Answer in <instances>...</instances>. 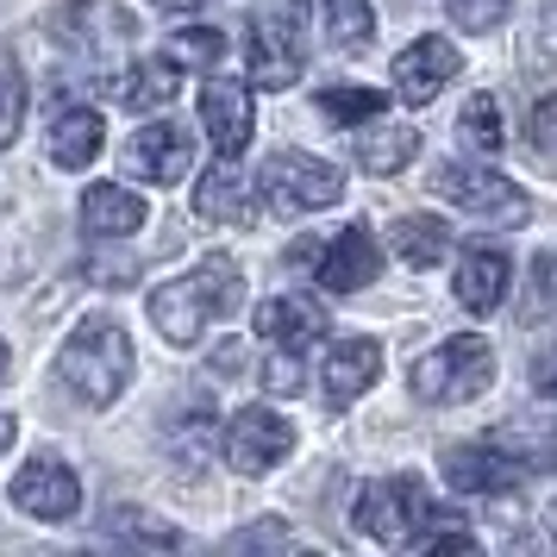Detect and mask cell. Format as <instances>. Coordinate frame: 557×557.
Here are the masks:
<instances>
[{
	"label": "cell",
	"instance_id": "83f0119b",
	"mask_svg": "<svg viewBox=\"0 0 557 557\" xmlns=\"http://www.w3.org/2000/svg\"><path fill=\"white\" fill-rule=\"evenodd\" d=\"M20 120H26V76L0 57V151L20 138Z\"/></svg>",
	"mask_w": 557,
	"mask_h": 557
},
{
	"label": "cell",
	"instance_id": "7a4b0ae2",
	"mask_svg": "<svg viewBox=\"0 0 557 557\" xmlns=\"http://www.w3.org/2000/svg\"><path fill=\"white\" fill-rule=\"evenodd\" d=\"M57 376H63V388H70L82 407H113L120 395H126V382H132V338H126V326H120L113 313H88V320L63 338V351H57Z\"/></svg>",
	"mask_w": 557,
	"mask_h": 557
},
{
	"label": "cell",
	"instance_id": "ac0fdd59",
	"mask_svg": "<svg viewBox=\"0 0 557 557\" xmlns=\"http://www.w3.org/2000/svg\"><path fill=\"white\" fill-rule=\"evenodd\" d=\"M320 332H326V307H313V301L282 295V301L257 307V338H263V345H276V351H307Z\"/></svg>",
	"mask_w": 557,
	"mask_h": 557
},
{
	"label": "cell",
	"instance_id": "e575fe53",
	"mask_svg": "<svg viewBox=\"0 0 557 557\" xmlns=\"http://www.w3.org/2000/svg\"><path fill=\"white\" fill-rule=\"evenodd\" d=\"M220 376H238V370H245V345H220Z\"/></svg>",
	"mask_w": 557,
	"mask_h": 557
},
{
	"label": "cell",
	"instance_id": "836d02e7",
	"mask_svg": "<svg viewBox=\"0 0 557 557\" xmlns=\"http://www.w3.org/2000/svg\"><path fill=\"white\" fill-rule=\"evenodd\" d=\"M120 527H126L132 539H145V545H176V532H170V527H157V520H145V513H126Z\"/></svg>",
	"mask_w": 557,
	"mask_h": 557
},
{
	"label": "cell",
	"instance_id": "d590c367",
	"mask_svg": "<svg viewBox=\"0 0 557 557\" xmlns=\"http://www.w3.org/2000/svg\"><path fill=\"white\" fill-rule=\"evenodd\" d=\"M7 370H13V357H7V338H0V388H7Z\"/></svg>",
	"mask_w": 557,
	"mask_h": 557
},
{
	"label": "cell",
	"instance_id": "30bf717a",
	"mask_svg": "<svg viewBox=\"0 0 557 557\" xmlns=\"http://www.w3.org/2000/svg\"><path fill=\"white\" fill-rule=\"evenodd\" d=\"M13 507L32 513V520H70L82 507V482L70 463H57V457H32L26 470L13 476Z\"/></svg>",
	"mask_w": 557,
	"mask_h": 557
},
{
	"label": "cell",
	"instance_id": "cb8c5ba5",
	"mask_svg": "<svg viewBox=\"0 0 557 557\" xmlns=\"http://www.w3.org/2000/svg\"><path fill=\"white\" fill-rule=\"evenodd\" d=\"M407 157H420V126H388V132H370V138L357 145V163H363L370 176H395Z\"/></svg>",
	"mask_w": 557,
	"mask_h": 557
},
{
	"label": "cell",
	"instance_id": "4316f807",
	"mask_svg": "<svg viewBox=\"0 0 557 557\" xmlns=\"http://www.w3.org/2000/svg\"><path fill=\"white\" fill-rule=\"evenodd\" d=\"M382 107L388 101H382L376 88H326V95H320V113H326L332 126H370Z\"/></svg>",
	"mask_w": 557,
	"mask_h": 557
},
{
	"label": "cell",
	"instance_id": "7c38bea8",
	"mask_svg": "<svg viewBox=\"0 0 557 557\" xmlns=\"http://www.w3.org/2000/svg\"><path fill=\"white\" fill-rule=\"evenodd\" d=\"M445 482L457 495H513L520 463L495 445H445Z\"/></svg>",
	"mask_w": 557,
	"mask_h": 557
},
{
	"label": "cell",
	"instance_id": "74e56055",
	"mask_svg": "<svg viewBox=\"0 0 557 557\" xmlns=\"http://www.w3.org/2000/svg\"><path fill=\"white\" fill-rule=\"evenodd\" d=\"M157 7H170V13H182V7H201V0H157Z\"/></svg>",
	"mask_w": 557,
	"mask_h": 557
},
{
	"label": "cell",
	"instance_id": "d4e9b609",
	"mask_svg": "<svg viewBox=\"0 0 557 557\" xmlns=\"http://www.w3.org/2000/svg\"><path fill=\"white\" fill-rule=\"evenodd\" d=\"M326 38L338 51H363L376 38V7L370 0H326Z\"/></svg>",
	"mask_w": 557,
	"mask_h": 557
},
{
	"label": "cell",
	"instance_id": "5b68a950",
	"mask_svg": "<svg viewBox=\"0 0 557 557\" xmlns=\"http://www.w3.org/2000/svg\"><path fill=\"white\" fill-rule=\"evenodd\" d=\"M495 382V351H488V338H445V345H432L420 363H413V376L407 388L420 395V401H470Z\"/></svg>",
	"mask_w": 557,
	"mask_h": 557
},
{
	"label": "cell",
	"instance_id": "e0dca14e",
	"mask_svg": "<svg viewBox=\"0 0 557 557\" xmlns=\"http://www.w3.org/2000/svg\"><path fill=\"white\" fill-rule=\"evenodd\" d=\"M507 282H513V263H507L495 245H476V251H463L457 263V301L470 307V313H495L507 301Z\"/></svg>",
	"mask_w": 557,
	"mask_h": 557
},
{
	"label": "cell",
	"instance_id": "8992f818",
	"mask_svg": "<svg viewBox=\"0 0 557 557\" xmlns=\"http://www.w3.org/2000/svg\"><path fill=\"white\" fill-rule=\"evenodd\" d=\"M432 195L463 207V213H476V220H502V226H520L532 213L527 195L502 170H488V163H438L432 170Z\"/></svg>",
	"mask_w": 557,
	"mask_h": 557
},
{
	"label": "cell",
	"instance_id": "f546056e",
	"mask_svg": "<svg viewBox=\"0 0 557 557\" xmlns=\"http://www.w3.org/2000/svg\"><path fill=\"white\" fill-rule=\"evenodd\" d=\"M507 7H513V0H451V20L463 32H495L507 20Z\"/></svg>",
	"mask_w": 557,
	"mask_h": 557
},
{
	"label": "cell",
	"instance_id": "484cf974",
	"mask_svg": "<svg viewBox=\"0 0 557 557\" xmlns=\"http://www.w3.org/2000/svg\"><path fill=\"white\" fill-rule=\"evenodd\" d=\"M457 132H463V145L476 157L502 151V107H495V95H470L463 113H457Z\"/></svg>",
	"mask_w": 557,
	"mask_h": 557
},
{
	"label": "cell",
	"instance_id": "5bb4252c",
	"mask_svg": "<svg viewBox=\"0 0 557 557\" xmlns=\"http://www.w3.org/2000/svg\"><path fill=\"white\" fill-rule=\"evenodd\" d=\"M201 126L207 138H213V151L220 157H245V145H251V95L238 88V82H207L201 88Z\"/></svg>",
	"mask_w": 557,
	"mask_h": 557
},
{
	"label": "cell",
	"instance_id": "52a82bcc",
	"mask_svg": "<svg viewBox=\"0 0 557 557\" xmlns=\"http://www.w3.org/2000/svg\"><path fill=\"white\" fill-rule=\"evenodd\" d=\"M301 20L307 0H276L251 26V82L257 88H295L301 82Z\"/></svg>",
	"mask_w": 557,
	"mask_h": 557
},
{
	"label": "cell",
	"instance_id": "8d00e7d4",
	"mask_svg": "<svg viewBox=\"0 0 557 557\" xmlns=\"http://www.w3.org/2000/svg\"><path fill=\"white\" fill-rule=\"evenodd\" d=\"M7 445H13V420H7V413H0V451H7Z\"/></svg>",
	"mask_w": 557,
	"mask_h": 557
},
{
	"label": "cell",
	"instance_id": "7402d4cb",
	"mask_svg": "<svg viewBox=\"0 0 557 557\" xmlns=\"http://www.w3.org/2000/svg\"><path fill=\"white\" fill-rule=\"evenodd\" d=\"M176 88H182V63L176 57H145V63H132L120 101H126L132 113H157V107L176 101Z\"/></svg>",
	"mask_w": 557,
	"mask_h": 557
},
{
	"label": "cell",
	"instance_id": "1f68e13d",
	"mask_svg": "<svg viewBox=\"0 0 557 557\" xmlns=\"http://www.w3.org/2000/svg\"><path fill=\"white\" fill-rule=\"evenodd\" d=\"M532 388H539L545 401H557V345H545V351L532 357Z\"/></svg>",
	"mask_w": 557,
	"mask_h": 557
},
{
	"label": "cell",
	"instance_id": "44dd1931",
	"mask_svg": "<svg viewBox=\"0 0 557 557\" xmlns=\"http://www.w3.org/2000/svg\"><path fill=\"white\" fill-rule=\"evenodd\" d=\"M388 245H395L401 263L432 270L438 257H451V226H445V220H432V213H401V220L388 226Z\"/></svg>",
	"mask_w": 557,
	"mask_h": 557
},
{
	"label": "cell",
	"instance_id": "6da1fadb",
	"mask_svg": "<svg viewBox=\"0 0 557 557\" xmlns=\"http://www.w3.org/2000/svg\"><path fill=\"white\" fill-rule=\"evenodd\" d=\"M238 307H245V276H238V263H232V257H207L188 276L163 282L151 295V326L163 332L170 345H195L213 320H226Z\"/></svg>",
	"mask_w": 557,
	"mask_h": 557
},
{
	"label": "cell",
	"instance_id": "d6a6232c",
	"mask_svg": "<svg viewBox=\"0 0 557 557\" xmlns=\"http://www.w3.org/2000/svg\"><path fill=\"white\" fill-rule=\"evenodd\" d=\"M88 276H95V282H113V288H126V282H138V257H120V263H88Z\"/></svg>",
	"mask_w": 557,
	"mask_h": 557
},
{
	"label": "cell",
	"instance_id": "277c9868",
	"mask_svg": "<svg viewBox=\"0 0 557 557\" xmlns=\"http://www.w3.org/2000/svg\"><path fill=\"white\" fill-rule=\"evenodd\" d=\"M257 195L276 220H301V213H320V207H338L345 195V176L332 170L326 157H301V151H276L257 176Z\"/></svg>",
	"mask_w": 557,
	"mask_h": 557
},
{
	"label": "cell",
	"instance_id": "9c48e42d",
	"mask_svg": "<svg viewBox=\"0 0 557 557\" xmlns=\"http://www.w3.org/2000/svg\"><path fill=\"white\" fill-rule=\"evenodd\" d=\"M45 26H51V38H63L82 57H107L120 45H132V20L120 13V0H70Z\"/></svg>",
	"mask_w": 557,
	"mask_h": 557
},
{
	"label": "cell",
	"instance_id": "ba28073f",
	"mask_svg": "<svg viewBox=\"0 0 557 557\" xmlns=\"http://www.w3.org/2000/svg\"><path fill=\"white\" fill-rule=\"evenodd\" d=\"M288 451H295V426L282 420L276 407H245L226 432V463L238 476H263V470H276Z\"/></svg>",
	"mask_w": 557,
	"mask_h": 557
},
{
	"label": "cell",
	"instance_id": "4dcf8cb0",
	"mask_svg": "<svg viewBox=\"0 0 557 557\" xmlns=\"http://www.w3.org/2000/svg\"><path fill=\"white\" fill-rule=\"evenodd\" d=\"M527 138H532V151L545 157V163H557V95H545V101L532 107Z\"/></svg>",
	"mask_w": 557,
	"mask_h": 557
},
{
	"label": "cell",
	"instance_id": "ffe728a7",
	"mask_svg": "<svg viewBox=\"0 0 557 557\" xmlns=\"http://www.w3.org/2000/svg\"><path fill=\"white\" fill-rule=\"evenodd\" d=\"M82 226L95 232V238H126V232H138V226H145V201H138L132 188L95 182V188L82 195Z\"/></svg>",
	"mask_w": 557,
	"mask_h": 557
},
{
	"label": "cell",
	"instance_id": "4fadbf2b",
	"mask_svg": "<svg viewBox=\"0 0 557 557\" xmlns=\"http://www.w3.org/2000/svg\"><path fill=\"white\" fill-rule=\"evenodd\" d=\"M376 376H382L376 338H338V345L320 357V388H326L332 407H351L363 388H376Z\"/></svg>",
	"mask_w": 557,
	"mask_h": 557
},
{
	"label": "cell",
	"instance_id": "f1b7e54d",
	"mask_svg": "<svg viewBox=\"0 0 557 557\" xmlns=\"http://www.w3.org/2000/svg\"><path fill=\"white\" fill-rule=\"evenodd\" d=\"M170 57H176V63H201V70H213V63L226 57V38H220L213 26H188V32L170 38Z\"/></svg>",
	"mask_w": 557,
	"mask_h": 557
},
{
	"label": "cell",
	"instance_id": "9a60e30c",
	"mask_svg": "<svg viewBox=\"0 0 557 557\" xmlns=\"http://www.w3.org/2000/svg\"><path fill=\"white\" fill-rule=\"evenodd\" d=\"M451 76H457L451 38H413V45L395 57V95H401V101H413V107H426Z\"/></svg>",
	"mask_w": 557,
	"mask_h": 557
},
{
	"label": "cell",
	"instance_id": "8fae6325",
	"mask_svg": "<svg viewBox=\"0 0 557 557\" xmlns=\"http://www.w3.org/2000/svg\"><path fill=\"white\" fill-rule=\"evenodd\" d=\"M382 270L376 257V238L363 226H345L332 245H320V257H313V276H320V288H332V295H357V288H370Z\"/></svg>",
	"mask_w": 557,
	"mask_h": 557
},
{
	"label": "cell",
	"instance_id": "d6986e66",
	"mask_svg": "<svg viewBox=\"0 0 557 557\" xmlns=\"http://www.w3.org/2000/svg\"><path fill=\"white\" fill-rule=\"evenodd\" d=\"M101 138H107V120L95 107H63L51 120V163L57 170H88L101 157Z\"/></svg>",
	"mask_w": 557,
	"mask_h": 557
},
{
	"label": "cell",
	"instance_id": "2e32d148",
	"mask_svg": "<svg viewBox=\"0 0 557 557\" xmlns=\"http://www.w3.org/2000/svg\"><path fill=\"white\" fill-rule=\"evenodd\" d=\"M126 170H132L138 182H157V188L182 182V176H188V132L170 126V120L145 126V132L126 145Z\"/></svg>",
	"mask_w": 557,
	"mask_h": 557
},
{
	"label": "cell",
	"instance_id": "3957f363",
	"mask_svg": "<svg viewBox=\"0 0 557 557\" xmlns=\"http://www.w3.org/2000/svg\"><path fill=\"white\" fill-rule=\"evenodd\" d=\"M457 527L445 520L438 507L426 502V482L420 476H382V482H363V495H357V532H370L376 545H426L432 532Z\"/></svg>",
	"mask_w": 557,
	"mask_h": 557
},
{
	"label": "cell",
	"instance_id": "603a6c76",
	"mask_svg": "<svg viewBox=\"0 0 557 557\" xmlns=\"http://www.w3.org/2000/svg\"><path fill=\"white\" fill-rule=\"evenodd\" d=\"M195 207H201V220H226V226H245V220H251V213H245V176H238L232 157H220V163L201 176Z\"/></svg>",
	"mask_w": 557,
	"mask_h": 557
}]
</instances>
